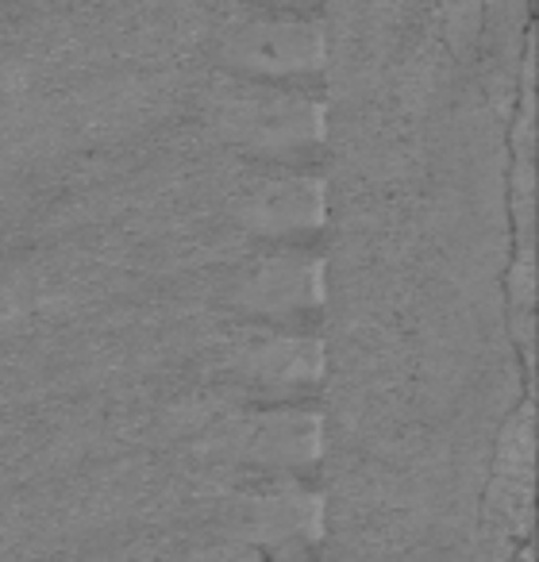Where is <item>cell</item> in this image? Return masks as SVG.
I'll list each match as a JSON object with an SVG mask.
<instances>
[{"label": "cell", "mask_w": 539, "mask_h": 562, "mask_svg": "<svg viewBox=\"0 0 539 562\" xmlns=\"http://www.w3.org/2000/svg\"><path fill=\"white\" fill-rule=\"evenodd\" d=\"M239 70L258 78H308L324 66V27L305 16H266L232 43Z\"/></svg>", "instance_id": "6da1fadb"}, {"label": "cell", "mask_w": 539, "mask_h": 562, "mask_svg": "<svg viewBox=\"0 0 539 562\" xmlns=\"http://www.w3.org/2000/svg\"><path fill=\"white\" fill-rule=\"evenodd\" d=\"M490 513L505 520L513 536H528L531 524V408L524 405L505 424L497 447V470H493Z\"/></svg>", "instance_id": "7a4b0ae2"}, {"label": "cell", "mask_w": 539, "mask_h": 562, "mask_svg": "<svg viewBox=\"0 0 539 562\" xmlns=\"http://www.w3.org/2000/svg\"><path fill=\"white\" fill-rule=\"evenodd\" d=\"M443 27L454 55H470L482 32V0H443Z\"/></svg>", "instance_id": "3957f363"}, {"label": "cell", "mask_w": 539, "mask_h": 562, "mask_svg": "<svg viewBox=\"0 0 539 562\" xmlns=\"http://www.w3.org/2000/svg\"><path fill=\"white\" fill-rule=\"evenodd\" d=\"M266 4H278V9H301L308 0H266Z\"/></svg>", "instance_id": "277c9868"}]
</instances>
